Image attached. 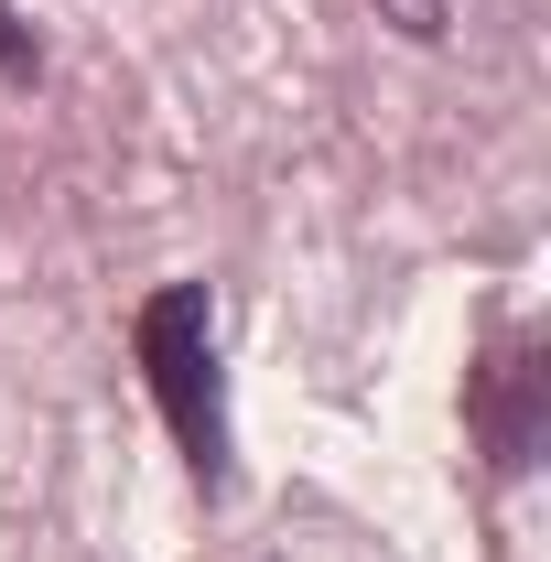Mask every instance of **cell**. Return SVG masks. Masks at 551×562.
I'll return each instance as SVG.
<instances>
[{"label":"cell","mask_w":551,"mask_h":562,"mask_svg":"<svg viewBox=\"0 0 551 562\" xmlns=\"http://www.w3.org/2000/svg\"><path fill=\"white\" fill-rule=\"evenodd\" d=\"M476 443H486V465L497 476H519L530 454H541V357H530V336H497L476 368Z\"/></svg>","instance_id":"obj_2"},{"label":"cell","mask_w":551,"mask_h":562,"mask_svg":"<svg viewBox=\"0 0 551 562\" xmlns=\"http://www.w3.org/2000/svg\"><path fill=\"white\" fill-rule=\"evenodd\" d=\"M401 11V33H443V0H390Z\"/></svg>","instance_id":"obj_4"},{"label":"cell","mask_w":551,"mask_h":562,"mask_svg":"<svg viewBox=\"0 0 551 562\" xmlns=\"http://www.w3.org/2000/svg\"><path fill=\"white\" fill-rule=\"evenodd\" d=\"M131 347H140V379H151V401H162V422H173V443H184V465L216 487V476H227V379H216V303H206V281H162V292L140 303Z\"/></svg>","instance_id":"obj_1"},{"label":"cell","mask_w":551,"mask_h":562,"mask_svg":"<svg viewBox=\"0 0 551 562\" xmlns=\"http://www.w3.org/2000/svg\"><path fill=\"white\" fill-rule=\"evenodd\" d=\"M33 66H44V55H33V22L0 0V76H33Z\"/></svg>","instance_id":"obj_3"}]
</instances>
